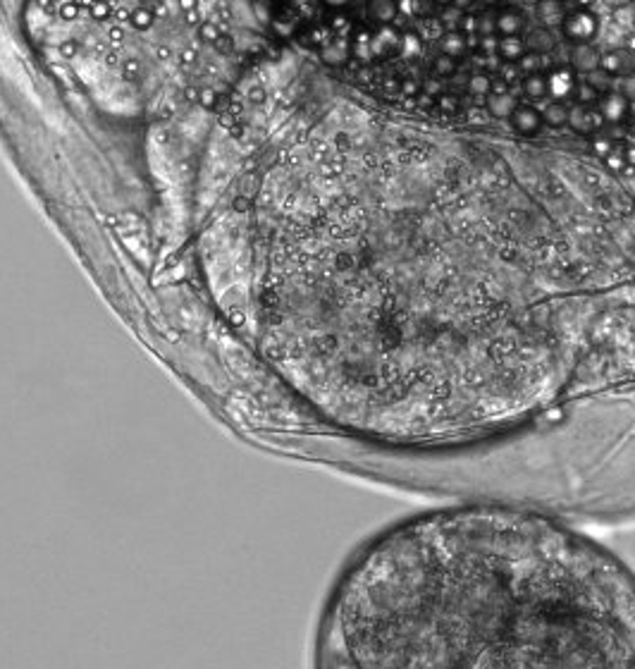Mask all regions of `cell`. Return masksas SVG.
Listing matches in <instances>:
<instances>
[{"label": "cell", "mask_w": 635, "mask_h": 669, "mask_svg": "<svg viewBox=\"0 0 635 669\" xmlns=\"http://www.w3.org/2000/svg\"><path fill=\"white\" fill-rule=\"evenodd\" d=\"M334 667H635V571L547 514L456 505L366 542L318 636Z\"/></svg>", "instance_id": "cell-1"}, {"label": "cell", "mask_w": 635, "mask_h": 669, "mask_svg": "<svg viewBox=\"0 0 635 669\" xmlns=\"http://www.w3.org/2000/svg\"><path fill=\"white\" fill-rule=\"evenodd\" d=\"M599 31V17L592 10L574 8L561 19V34L571 44H592Z\"/></svg>", "instance_id": "cell-2"}, {"label": "cell", "mask_w": 635, "mask_h": 669, "mask_svg": "<svg viewBox=\"0 0 635 669\" xmlns=\"http://www.w3.org/2000/svg\"><path fill=\"white\" fill-rule=\"evenodd\" d=\"M399 17V0H366L361 12V24L368 29H380V26H389ZM356 26V29H359Z\"/></svg>", "instance_id": "cell-3"}, {"label": "cell", "mask_w": 635, "mask_h": 669, "mask_svg": "<svg viewBox=\"0 0 635 669\" xmlns=\"http://www.w3.org/2000/svg\"><path fill=\"white\" fill-rule=\"evenodd\" d=\"M631 106L633 103L628 101L619 89H609V91H604L599 96L595 108L599 110V115L604 117L606 124H624L628 120V115H631Z\"/></svg>", "instance_id": "cell-4"}, {"label": "cell", "mask_w": 635, "mask_h": 669, "mask_svg": "<svg viewBox=\"0 0 635 669\" xmlns=\"http://www.w3.org/2000/svg\"><path fill=\"white\" fill-rule=\"evenodd\" d=\"M547 94L552 96V101H566L574 99V89H576V72L571 69V65H559V67H549L547 72Z\"/></svg>", "instance_id": "cell-5"}, {"label": "cell", "mask_w": 635, "mask_h": 669, "mask_svg": "<svg viewBox=\"0 0 635 669\" xmlns=\"http://www.w3.org/2000/svg\"><path fill=\"white\" fill-rule=\"evenodd\" d=\"M509 124H511V129L516 134L535 137L537 132L542 129V115H540V110L535 106H530V103H519V106L514 108L511 117H509Z\"/></svg>", "instance_id": "cell-6"}, {"label": "cell", "mask_w": 635, "mask_h": 669, "mask_svg": "<svg viewBox=\"0 0 635 669\" xmlns=\"http://www.w3.org/2000/svg\"><path fill=\"white\" fill-rule=\"evenodd\" d=\"M599 53L595 44H571V51H569V65L574 69L576 74H583L588 76L592 72H597L599 69Z\"/></svg>", "instance_id": "cell-7"}, {"label": "cell", "mask_w": 635, "mask_h": 669, "mask_svg": "<svg viewBox=\"0 0 635 669\" xmlns=\"http://www.w3.org/2000/svg\"><path fill=\"white\" fill-rule=\"evenodd\" d=\"M399 39L401 31L396 29L394 24L389 26H380V29L373 31L371 39V51L375 60H387L389 55H396V48H399Z\"/></svg>", "instance_id": "cell-8"}, {"label": "cell", "mask_w": 635, "mask_h": 669, "mask_svg": "<svg viewBox=\"0 0 635 669\" xmlns=\"http://www.w3.org/2000/svg\"><path fill=\"white\" fill-rule=\"evenodd\" d=\"M599 69L609 76H626L635 72V58L626 48L624 51H604L599 55Z\"/></svg>", "instance_id": "cell-9"}, {"label": "cell", "mask_w": 635, "mask_h": 669, "mask_svg": "<svg viewBox=\"0 0 635 669\" xmlns=\"http://www.w3.org/2000/svg\"><path fill=\"white\" fill-rule=\"evenodd\" d=\"M483 103H485L483 108L487 110V115L490 117H494V120H509L514 113V108L519 106L521 101L516 99L511 91H506V94H490Z\"/></svg>", "instance_id": "cell-10"}, {"label": "cell", "mask_w": 635, "mask_h": 669, "mask_svg": "<svg viewBox=\"0 0 635 669\" xmlns=\"http://www.w3.org/2000/svg\"><path fill=\"white\" fill-rule=\"evenodd\" d=\"M526 29V15L516 8H504L497 12V36H521Z\"/></svg>", "instance_id": "cell-11"}, {"label": "cell", "mask_w": 635, "mask_h": 669, "mask_svg": "<svg viewBox=\"0 0 635 669\" xmlns=\"http://www.w3.org/2000/svg\"><path fill=\"white\" fill-rule=\"evenodd\" d=\"M439 51L444 55H449L454 60H461L469 55V41H466V34L461 29H446L442 36H439Z\"/></svg>", "instance_id": "cell-12"}, {"label": "cell", "mask_w": 635, "mask_h": 669, "mask_svg": "<svg viewBox=\"0 0 635 669\" xmlns=\"http://www.w3.org/2000/svg\"><path fill=\"white\" fill-rule=\"evenodd\" d=\"M537 10V19L544 24V26H559L561 19H564V0H537L535 5Z\"/></svg>", "instance_id": "cell-13"}, {"label": "cell", "mask_w": 635, "mask_h": 669, "mask_svg": "<svg viewBox=\"0 0 635 669\" xmlns=\"http://www.w3.org/2000/svg\"><path fill=\"white\" fill-rule=\"evenodd\" d=\"M569 106L566 101H549L547 106L540 110L542 115V124H547V127H554V129H561L566 127L569 122Z\"/></svg>", "instance_id": "cell-14"}, {"label": "cell", "mask_w": 635, "mask_h": 669, "mask_svg": "<svg viewBox=\"0 0 635 669\" xmlns=\"http://www.w3.org/2000/svg\"><path fill=\"white\" fill-rule=\"evenodd\" d=\"M526 51H528L526 39H521V36H499L497 55L504 62H519V58Z\"/></svg>", "instance_id": "cell-15"}, {"label": "cell", "mask_w": 635, "mask_h": 669, "mask_svg": "<svg viewBox=\"0 0 635 669\" xmlns=\"http://www.w3.org/2000/svg\"><path fill=\"white\" fill-rule=\"evenodd\" d=\"M466 91H469L473 99L485 101L492 91V74L485 72V69H478V72L469 74V81H466Z\"/></svg>", "instance_id": "cell-16"}, {"label": "cell", "mask_w": 635, "mask_h": 669, "mask_svg": "<svg viewBox=\"0 0 635 669\" xmlns=\"http://www.w3.org/2000/svg\"><path fill=\"white\" fill-rule=\"evenodd\" d=\"M523 94L528 96L530 101H544L549 99L547 94V76L544 72H535V74H526L523 76Z\"/></svg>", "instance_id": "cell-17"}, {"label": "cell", "mask_w": 635, "mask_h": 669, "mask_svg": "<svg viewBox=\"0 0 635 669\" xmlns=\"http://www.w3.org/2000/svg\"><path fill=\"white\" fill-rule=\"evenodd\" d=\"M519 67H521L523 76H526V74H535V72H547V69L554 67V65H549V55L526 51L519 58Z\"/></svg>", "instance_id": "cell-18"}, {"label": "cell", "mask_w": 635, "mask_h": 669, "mask_svg": "<svg viewBox=\"0 0 635 669\" xmlns=\"http://www.w3.org/2000/svg\"><path fill=\"white\" fill-rule=\"evenodd\" d=\"M423 53V39L414 31H401L399 39V48H396V55L406 60H414Z\"/></svg>", "instance_id": "cell-19"}, {"label": "cell", "mask_w": 635, "mask_h": 669, "mask_svg": "<svg viewBox=\"0 0 635 669\" xmlns=\"http://www.w3.org/2000/svg\"><path fill=\"white\" fill-rule=\"evenodd\" d=\"M599 96H602V94H599V89L588 79V76L578 81L576 89H574V99H576L578 106H597Z\"/></svg>", "instance_id": "cell-20"}, {"label": "cell", "mask_w": 635, "mask_h": 669, "mask_svg": "<svg viewBox=\"0 0 635 669\" xmlns=\"http://www.w3.org/2000/svg\"><path fill=\"white\" fill-rule=\"evenodd\" d=\"M526 44H528V51L547 55L549 51H554L556 41H554V36L547 29H537V31L530 34V39H526Z\"/></svg>", "instance_id": "cell-21"}, {"label": "cell", "mask_w": 635, "mask_h": 669, "mask_svg": "<svg viewBox=\"0 0 635 669\" xmlns=\"http://www.w3.org/2000/svg\"><path fill=\"white\" fill-rule=\"evenodd\" d=\"M459 72V60L449 58V55L439 53L435 60H432V74L439 76V79H451V76H456Z\"/></svg>", "instance_id": "cell-22"}, {"label": "cell", "mask_w": 635, "mask_h": 669, "mask_svg": "<svg viewBox=\"0 0 635 669\" xmlns=\"http://www.w3.org/2000/svg\"><path fill=\"white\" fill-rule=\"evenodd\" d=\"M464 17H466V10L456 8V5H446V8H439V22H442L446 29H461Z\"/></svg>", "instance_id": "cell-23"}, {"label": "cell", "mask_w": 635, "mask_h": 669, "mask_svg": "<svg viewBox=\"0 0 635 669\" xmlns=\"http://www.w3.org/2000/svg\"><path fill=\"white\" fill-rule=\"evenodd\" d=\"M435 108L444 115H456L459 110H461V99L451 91H444L435 99Z\"/></svg>", "instance_id": "cell-24"}, {"label": "cell", "mask_w": 635, "mask_h": 669, "mask_svg": "<svg viewBox=\"0 0 635 669\" xmlns=\"http://www.w3.org/2000/svg\"><path fill=\"white\" fill-rule=\"evenodd\" d=\"M497 74L509 84V89H516V86H519V84H521V76H523L519 62H501V67H499Z\"/></svg>", "instance_id": "cell-25"}, {"label": "cell", "mask_w": 635, "mask_h": 669, "mask_svg": "<svg viewBox=\"0 0 635 669\" xmlns=\"http://www.w3.org/2000/svg\"><path fill=\"white\" fill-rule=\"evenodd\" d=\"M478 34L487 36V34H497V12L485 10L483 15H478Z\"/></svg>", "instance_id": "cell-26"}, {"label": "cell", "mask_w": 635, "mask_h": 669, "mask_svg": "<svg viewBox=\"0 0 635 669\" xmlns=\"http://www.w3.org/2000/svg\"><path fill=\"white\" fill-rule=\"evenodd\" d=\"M421 94L435 101L439 94H444V79H439V76H435V74H432V76H425L423 91H421Z\"/></svg>", "instance_id": "cell-27"}, {"label": "cell", "mask_w": 635, "mask_h": 669, "mask_svg": "<svg viewBox=\"0 0 635 669\" xmlns=\"http://www.w3.org/2000/svg\"><path fill=\"white\" fill-rule=\"evenodd\" d=\"M423 91V81L421 79H414V76H406V79L399 81V96H411V99H416L418 94Z\"/></svg>", "instance_id": "cell-28"}, {"label": "cell", "mask_w": 635, "mask_h": 669, "mask_svg": "<svg viewBox=\"0 0 635 669\" xmlns=\"http://www.w3.org/2000/svg\"><path fill=\"white\" fill-rule=\"evenodd\" d=\"M464 117H466V122L469 124H485L487 120H490V115H487V110L485 108H480V106H473V108H469L464 113Z\"/></svg>", "instance_id": "cell-29"}, {"label": "cell", "mask_w": 635, "mask_h": 669, "mask_svg": "<svg viewBox=\"0 0 635 669\" xmlns=\"http://www.w3.org/2000/svg\"><path fill=\"white\" fill-rule=\"evenodd\" d=\"M619 91L624 94L626 99L631 101V103H635V72L626 74L624 79H621V86H619Z\"/></svg>", "instance_id": "cell-30"}, {"label": "cell", "mask_w": 635, "mask_h": 669, "mask_svg": "<svg viewBox=\"0 0 635 669\" xmlns=\"http://www.w3.org/2000/svg\"><path fill=\"white\" fill-rule=\"evenodd\" d=\"M497 46H499L497 34H487V36H480V51H483L485 55L497 53Z\"/></svg>", "instance_id": "cell-31"}, {"label": "cell", "mask_w": 635, "mask_h": 669, "mask_svg": "<svg viewBox=\"0 0 635 669\" xmlns=\"http://www.w3.org/2000/svg\"><path fill=\"white\" fill-rule=\"evenodd\" d=\"M464 34H478V15H466L461 22Z\"/></svg>", "instance_id": "cell-32"}, {"label": "cell", "mask_w": 635, "mask_h": 669, "mask_svg": "<svg viewBox=\"0 0 635 669\" xmlns=\"http://www.w3.org/2000/svg\"><path fill=\"white\" fill-rule=\"evenodd\" d=\"M606 8H614V10H621V8H628V5L633 3V0H602Z\"/></svg>", "instance_id": "cell-33"}, {"label": "cell", "mask_w": 635, "mask_h": 669, "mask_svg": "<svg viewBox=\"0 0 635 669\" xmlns=\"http://www.w3.org/2000/svg\"><path fill=\"white\" fill-rule=\"evenodd\" d=\"M473 3H476V0H454L451 5H456V8H461V10H469Z\"/></svg>", "instance_id": "cell-34"}, {"label": "cell", "mask_w": 635, "mask_h": 669, "mask_svg": "<svg viewBox=\"0 0 635 669\" xmlns=\"http://www.w3.org/2000/svg\"><path fill=\"white\" fill-rule=\"evenodd\" d=\"M624 48H626L628 53H633V55H635V34H631V36L626 39V46H624Z\"/></svg>", "instance_id": "cell-35"}, {"label": "cell", "mask_w": 635, "mask_h": 669, "mask_svg": "<svg viewBox=\"0 0 635 669\" xmlns=\"http://www.w3.org/2000/svg\"><path fill=\"white\" fill-rule=\"evenodd\" d=\"M592 3H597V0H576V8H581V10H590V8H592Z\"/></svg>", "instance_id": "cell-36"}, {"label": "cell", "mask_w": 635, "mask_h": 669, "mask_svg": "<svg viewBox=\"0 0 635 669\" xmlns=\"http://www.w3.org/2000/svg\"><path fill=\"white\" fill-rule=\"evenodd\" d=\"M432 5H437V8H446V5H451L454 0H430Z\"/></svg>", "instance_id": "cell-37"}]
</instances>
